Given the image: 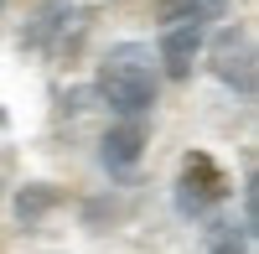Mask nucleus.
Masks as SVG:
<instances>
[{
    "label": "nucleus",
    "mask_w": 259,
    "mask_h": 254,
    "mask_svg": "<svg viewBox=\"0 0 259 254\" xmlns=\"http://www.w3.org/2000/svg\"><path fill=\"white\" fill-rule=\"evenodd\" d=\"M99 94L119 119H140L156 104V57H150V47H140V41L109 47V57L99 68Z\"/></svg>",
    "instance_id": "obj_1"
},
{
    "label": "nucleus",
    "mask_w": 259,
    "mask_h": 254,
    "mask_svg": "<svg viewBox=\"0 0 259 254\" xmlns=\"http://www.w3.org/2000/svg\"><path fill=\"white\" fill-rule=\"evenodd\" d=\"M228 192H233V182L223 177V166L212 161L207 151H187L182 156V187H177L182 213H207V207L223 202Z\"/></svg>",
    "instance_id": "obj_2"
},
{
    "label": "nucleus",
    "mask_w": 259,
    "mask_h": 254,
    "mask_svg": "<svg viewBox=\"0 0 259 254\" xmlns=\"http://www.w3.org/2000/svg\"><path fill=\"white\" fill-rule=\"evenodd\" d=\"M212 73H218L233 94H254V41L244 26H228L218 31V41H212Z\"/></svg>",
    "instance_id": "obj_3"
},
{
    "label": "nucleus",
    "mask_w": 259,
    "mask_h": 254,
    "mask_svg": "<svg viewBox=\"0 0 259 254\" xmlns=\"http://www.w3.org/2000/svg\"><path fill=\"white\" fill-rule=\"evenodd\" d=\"M202 41H207V16L171 21V26H161V52H156V62H166L171 78H187V73H192V57L202 52Z\"/></svg>",
    "instance_id": "obj_4"
},
{
    "label": "nucleus",
    "mask_w": 259,
    "mask_h": 254,
    "mask_svg": "<svg viewBox=\"0 0 259 254\" xmlns=\"http://www.w3.org/2000/svg\"><path fill=\"white\" fill-rule=\"evenodd\" d=\"M140 151H145V130H140V119H119L109 135H104V166L109 172H130V166L140 161Z\"/></svg>",
    "instance_id": "obj_5"
},
{
    "label": "nucleus",
    "mask_w": 259,
    "mask_h": 254,
    "mask_svg": "<svg viewBox=\"0 0 259 254\" xmlns=\"http://www.w3.org/2000/svg\"><path fill=\"white\" fill-rule=\"evenodd\" d=\"M52 207H57V187H47V182H31V187L16 192V218L21 223H36L41 213H52Z\"/></svg>",
    "instance_id": "obj_6"
},
{
    "label": "nucleus",
    "mask_w": 259,
    "mask_h": 254,
    "mask_svg": "<svg viewBox=\"0 0 259 254\" xmlns=\"http://www.w3.org/2000/svg\"><path fill=\"white\" fill-rule=\"evenodd\" d=\"M192 6H197L202 16H223V11H228V0H192Z\"/></svg>",
    "instance_id": "obj_7"
},
{
    "label": "nucleus",
    "mask_w": 259,
    "mask_h": 254,
    "mask_svg": "<svg viewBox=\"0 0 259 254\" xmlns=\"http://www.w3.org/2000/svg\"><path fill=\"white\" fill-rule=\"evenodd\" d=\"M212 254H244L239 244H218V249H212Z\"/></svg>",
    "instance_id": "obj_8"
},
{
    "label": "nucleus",
    "mask_w": 259,
    "mask_h": 254,
    "mask_svg": "<svg viewBox=\"0 0 259 254\" xmlns=\"http://www.w3.org/2000/svg\"><path fill=\"white\" fill-rule=\"evenodd\" d=\"M0 11H6V0H0Z\"/></svg>",
    "instance_id": "obj_9"
}]
</instances>
